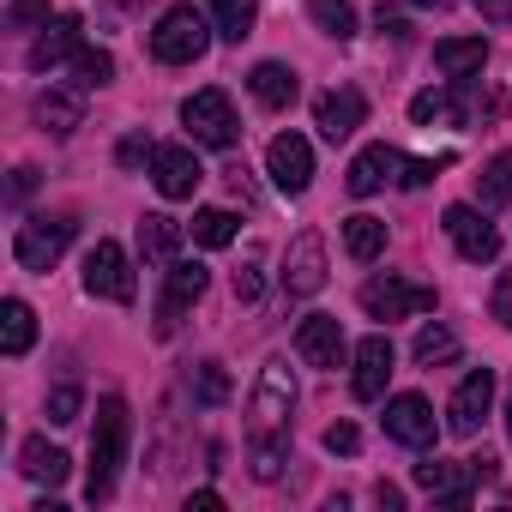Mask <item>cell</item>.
<instances>
[{
	"instance_id": "1",
	"label": "cell",
	"mask_w": 512,
	"mask_h": 512,
	"mask_svg": "<svg viewBox=\"0 0 512 512\" xmlns=\"http://www.w3.org/2000/svg\"><path fill=\"white\" fill-rule=\"evenodd\" d=\"M127 464V404L109 392L97 398V422H91V476H85V500H109L115 494V476Z\"/></svg>"
},
{
	"instance_id": "2",
	"label": "cell",
	"mask_w": 512,
	"mask_h": 512,
	"mask_svg": "<svg viewBox=\"0 0 512 512\" xmlns=\"http://www.w3.org/2000/svg\"><path fill=\"white\" fill-rule=\"evenodd\" d=\"M290 410H296V374H290L284 356H272L260 368L253 404H247V440H278V434H290Z\"/></svg>"
},
{
	"instance_id": "3",
	"label": "cell",
	"mask_w": 512,
	"mask_h": 512,
	"mask_svg": "<svg viewBox=\"0 0 512 512\" xmlns=\"http://www.w3.org/2000/svg\"><path fill=\"white\" fill-rule=\"evenodd\" d=\"M211 49V31H205V19L193 13V7H169L163 19H157V31H151V55L163 61V67H187V61H199Z\"/></svg>"
},
{
	"instance_id": "4",
	"label": "cell",
	"mask_w": 512,
	"mask_h": 512,
	"mask_svg": "<svg viewBox=\"0 0 512 512\" xmlns=\"http://www.w3.org/2000/svg\"><path fill=\"white\" fill-rule=\"evenodd\" d=\"M73 217L67 211H55V217H31V223H19V235H13V260L25 266V272H49L61 253H67V241H73Z\"/></svg>"
},
{
	"instance_id": "5",
	"label": "cell",
	"mask_w": 512,
	"mask_h": 512,
	"mask_svg": "<svg viewBox=\"0 0 512 512\" xmlns=\"http://www.w3.org/2000/svg\"><path fill=\"white\" fill-rule=\"evenodd\" d=\"M181 121H187V133L199 139V145H211V151H229L235 145V109H229V97L223 91H193L187 103H181Z\"/></svg>"
},
{
	"instance_id": "6",
	"label": "cell",
	"mask_w": 512,
	"mask_h": 512,
	"mask_svg": "<svg viewBox=\"0 0 512 512\" xmlns=\"http://www.w3.org/2000/svg\"><path fill=\"white\" fill-rule=\"evenodd\" d=\"M85 290L103 302H133V260L121 241H97L85 253Z\"/></svg>"
},
{
	"instance_id": "7",
	"label": "cell",
	"mask_w": 512,
	"mask_h": 512,
	"mask_svg": "<svg viewBox=\"0 0 512 512\" xmlns=\"http://www.w3.org/2000/svg\"><path fill=\"white\" fill-rule=\"evenodd\" d=\"M446 235H452V247L464 253L470 266H488V260H500V229L482 217V205H446Z\"/></svg>"
},
{
	"instance_id": "8",
	"label": "cell",
	"mask_w": 512,
	"mask_h": 512,
	"mask_svg": "<svg viewBox=\"0 0 512 512\" xmlns=\"http://www.w3.org/2000/svg\"><path fill=\"white\" fill-rule=\"evenodd\" d=\"M326 290V241L320 229H302L284 253V296H320Z\"/></svg>"
},
{
	"instance_id": "9",
	"label": "cell",
	"mask_w": 512,
	"mask_h": 512,
	"mask_svg": "<svg viewBox=\"0 0 512 512\" xmlns=\"http://www.w3.org/2000/svg\"><path fill=\"white\" fill-rule=\"evenodd\" d=\"M205 284H211V272L199 260H175L169 266V284H163V302H157V338H169L181 326V314L205 296Z\"/></svg>"
},
{
	"instance_id": "10",
	"label": "cell",
	"mask_w": 512,
	"mask_h": 512,
	"mask_svg": "<svg viewBox=\"0 0 512 512\" xmlns=\"http://www.w3.org/2000/svg\"><path fill=\"white\" fill-rule=\"evenodd\" d=\"M362 308L374 320H410V314H428L434 308V290L404 284V278H374V284H362Z\"/></svg>"
},
{
	"instance_id": "11",
	"label": "cell",
	"mask_w": 512,
	"mask_h": 512,
	"mask_svg": "<svg viewBox=\"0 0 512 512\" xmlns=\"http://www.w3.org/2000/svg\"><path fill=\"white\" fill-rule=\"evenodd\" d=\"M488 404H494V368H470V374L458 380V392H452V404H446V428H452L458 440H470V434L482 428V416H488Z\"/></svg>"
},
{
	"instance_id": "12",
	"label": "cell",
	"mask_w": 512,
	"mask_h": 512,
	"mask_svg": "<svg viewBox=\"0 0 512 512\" xmlns=\"http://www.w3.org/2000/svg\"><path fill=\"white\" fill-rule=\"evenodd\" d=\"M368 121V97L356 91V85H332V91H320L314 97V127L338 145V139H350L356 127Z\"/></svg>"
},
{
	"instance_id": "13",
	"label": "cell",
	"mask_w": 512,
	"mask_h": 512,
	"mask_svg": "<svg viewBox=\"0 0 512 512\" xmlns=\"http://www.w3.org/2000/svg\"><path fill=\"white\" fill-rule=\"evenodd\" d=\"M266 169H272L278 193H308V181H314V145L302 133H278L272 151H266Z\"/></svg>"
},
{
	"instance_id": "14",
	"label": "cell",
	"mask_w": 512,
	"mask_h": 512,
	"mask_svg": "<svg viewBox=\"0 0 512 512\" xmlns=\"http://www.w3.org/2000/svg\"><path fill=\"white\" fill-rule=\"evenodd\" d=\"M151 181H157L163 199H193L199 181H205V169H199V157L187 145H157L151 151Z\"/></svg>"
},
{
	"instance_id": "15",
	"label": "cell",
	"mask_w": 512,
	"mask_h": 512,
	"mask_svg": "<svg viewBox=\"0 0 512 512\" xmlns=\"http://www.w3.org/2000/svg\"><path fill=\"white\" fill-rule=\"evenodd\" d=\"M344 326H338V314H308L302 326H296V356L308 362V368H344Z\"/></svg>"
},
{
	"instance_id": "16",
	"label": "cell",
	"mask_w": 512,
	"mask_h": 512,
	"mask_svg": "<svg viewBox=\"0 0 512 512\" xmlns=\"http://www.w3.org/2000/svg\"><path fill=\"white\" fill-rule=\"evenodd\" d=\"M416 488L434 494V500H446V506H470L476 470H470V458H464V464H452V458H422V464H416Z\"/></svg>"
},
{
	"instance_id": "17",
	"label": "cell",
	"mask_w": 512,
	"mask_h": 512,
	"mask_svg": "<svg viewBox=\"0 0 512 512\" xmlns=\"http://www.w3.org/2000/svg\"><path fill=\"white\" fill-rule=\"evenodd\" d=\"M386 434L392 440H404V446H434V404L422 398V392H398L392 404H386Z\"/></svg>"
},
{
	"instance_id": "18",
	"label": "cell",
	"mask_w": 512,
	"mask_h": 512,
	"mask_svg": "<svg viewBox=\"0 0 512 512\" xmlns=\"http://www.w3.org/2000/svg\"><path fill=\"white\" fill-rule=\"evenodd\" d=\"M386 380H392V344L374 332V338H362V344H356V374H350V392H356L362 404H374V398L386 392Z\"/></svg>"
},
{
	"instance_id": "19",
	"label": "cell",
	"mask_w": 512,
	"mask_h": 512,
	"mask_svg": "<svg viewBox=\"0 0 512 512\" xmlns=\"http://www.w3.org/2000/svg\"><path fill=\"white\" fill-rule=\"evenodd\" d=\"M398 169H404V157H398L392 145H368V151H362V157L350 163V175H344V187H350L356 199H368V193H380V187H386V181H392Z\"/></svg>"
},
{
	"instance_id": "20",
	"label": "cell",
	"mask_w": 512,
	"mask_h": 512,
	"mask_svg": "<svg viewBox=\"0 0 512 512\" xmlns=\"http://www.w3.org/2000/svg\"><path fill=\"white\" fill-rule=\"evenodd\" d=\"M73 55H79V19H73V13H61V19L31 43V67H37V73H49V67L73 61Z\"/></svg>"
},
{
	"instance_id": "21",
	"label": "cell",
	"mask_w": 512,
	"mask_h": 512,
	"mask_svg": "<svg viewBox=\"0 0 512 512\" xmlns=\"http://www.w3.org/2000/svg\"><path fill=\"white\" fill-rule=\"evenodd\" d=\"M482 61H488V43H482V37H446V43H434V67H440L452 85H458V79H476Z\"/></svg>"
},
{
	"instance_id": "22",
	"label": "cell",
	"mask_w": 512,
	"mask_h": 512,
	"mask_svg": "<svg viewBox=\"0 0 512 512\" xmlns=\"http://www.w3.org/2000/svg\"><path fill=\"white\" fill-rule=\"evenodd\" d=\"M247 91H253V97H260L266 109H290L302 85H296V73H290L284 61H260V67H253V73H247Z\"/></svg>"
},
{
	"instance_id": "23",
	"label": "cell",
	"mask_w": 512,
	"mask_h": 512,
	"mask_svg": "<svg viewBox=\"0 0 512 512\" xmlns=\"http://www.w3.org/2000/svg\"><path fill=\"white\" fill-rule=\"evenodd\" d=\"M175 247H181V223L151 211L139 217V253H145V266H175Z\"/></svg>"
},
{
	"instance_id": "24",
	"label": "cell",
	"mask_w": 512,
	"mask_h": 512,
	"mask_svg": "<svg viewBox=\"0 0 512 512\" xmlns=\"http://www.w3.org/2000/svg\"><path fill=\"white\" fill-rule=\"evenodd\" d=\"M19 470H25L31 482L61 488V482H67V470H73V458H67L61 446H49V440H25V446H19Z\"/></svg>"
},
{
	"instance_id": "25",
	"label": "cell",
	"mask_w": 512,
	"mask_h": 512,
	"mask_svg": "<svg viewBox=\"0 0 512 512\" xmlns=\"http://www.w3.org/2000/svg\"><path fill=\"white\" fill-rule=\"evenodd\" d=\"M31 338H37V314H31L19 296H7V302H0V350H7V356H25Z\"/></svg>"
},
{
	"instance_id": "26",
	"label": "cell",
	"mask_w": 512,
	"mask_h": 512,
	"mask_svg": "<svg viewBox=\"0 0 512 512\" xmlns=\"http://www.w3.org/2000/svg\"><path fill=\"white\" fill-rule=\"evenodd\" d=\"M37 127L55 133V139H67V133L79 127V97H73V91H43V97H37Z\"/></svg>"
},
{
	"instance_id": "27",
	"label": "cell",
	"mask_w": 512,
	"mask_h": 512,
	"mask_svg": "<svg viewBox=\"0 0 512 512\" xmlns=\"http://www.w3.org/2000/svg\"><path fill=\"white\" fill-rule=\"evenodd\" d=\"M476 205L482 211H500V205H512V151H500L482 175H476Z\"/></svg>"
},
{
	"instance_id": "28",
	"label": "cell",
	"mask_w": 512,
	"mask_h": 512,
	"mask_svg": "<svg viewBox=\"0 0 512 512\" xmlns=\"http://www.w3.org/2000/svg\"><path fill=\"white\" fill-rule=\"evenodd\" d=\"M344 247H350V260H362V266H368V260H380V253H386V223H380V217H368V211H362V217H350V223H344Z\"/></svg>"
},
{
	"instance_id": "29",
	"label": "cell",
	"mask_w": 512,
	"mask_h": 512,
	"mask_svg": "<svg viewBox=\"0 0 512 512\" xmlns=\"http://www.w3.org/2000/svg\"><path fill=\"white\" fill-rule=\"evenodd\" d=\"M410 356H416L422 368L458 362V332H446V326H422V332H416V344H410Z\"/></svg>"
},
{
	"instance_id": "30",
	"label": "cell",
	"mask_w": 512,
	"mask_h": 512,
	"mask_svg": "<svg viewBox=\"0 0 512 512\" xmlns=\"http://www.w3.org/2000/svg\"><path fill=\"white\" fill-rule=\"evenodd\" d=\"M211 19H217V31H223L229 43H241V37H253L260 7H253V0H211Z\"/></svg>"
},
{
	"instance_id": "31",
	"label": "cell",
	"mask_w": 512,
	"mask_h": 512,
	"mask_svg": "<svg viewBox=\"0 0 512 512\" xmlns=\"http://www.w3.org/2000/svg\"><path fill=\"white\" fill-rule=\"evenodd\" d=\"M308 13H314V25L326 31V37H356V7L350 0H308Z\"/></svg>"
},
{
	"instance_id": "32",
	"label": "cell",
	"mask_w": 512,
	"mask_h": 512,
	"mask_svg": "<svg viewBox=\"0 0 512 512\" xmlns=\"http://www.w3.org/2000/svg\"><path fill=\"white\" fill-rule=\"evenodd\" d=\"M73 79H79V91H103L115 79V55L109 49H79L73 55Z\"/></svg>"
},
{
	"instance_id": "33",
	"label": "cell",
	"mask_w": 512,
	"mask_h": 512,
	"mask_svg": "<svg viewBox=\"0 0 512 512\" xmlns=\"http://www.w3.org/2000/svg\"><path fill=\"white\" fill-rule=\"evenodd\" d=\"M193 241H199V247H229V241H235V217H229L223 205L193 211Z\"/></svg>"
},
{
	"instance_id": "34",
	"label": "cell",
	"mask_w": 512,
	"mask_h": 512,
	"mask_svg": "<svg viewBox=\"0 0 512 512\" xmlns=\"http://www.w3.org/2000/svg\"><path fill=\"white\" fill-rule=\"evenodd\" d=\"M284 458H290V434L253 440V476H260V482H278V476H284Z\"/></svg>"
},
{
	"instance_id": "35",
	"label": "cell",
	"mask_w": 512,
	"mask_h": 512,
	"mask_svg": "<svg viewBox=\"0 0 512 512\" xmlns=\"http://www.w3.org/2000/svg\"><path fill=\"white\" fill-rule=\"evenodd\" d=\"M193 398H199V404H211V410H217V404H223V398H229V374H223V368H217V362H199V368H193Z\"/></svg>"
},
{
	"instance_id": "36",
	"label": "cell",
	"mask_w": 512,
	"mask_h": 512,
	"mask_svg": "<svg viewBox=\"0 0 512 512\" xmlns=\"http://www.w3.org/2000/svg\"><path fill=\"white\" fill-rule=\"evenodd\" d=\"M79 404H85V398H79V386H55L43 410H49V422H55V428H67V422H79Z\"/></svg>"
},
{
	"instance_id": "37",
	"label": "cell",
	"mask_w": 512,
	"mask_h": 512,
	"mask_svg": "<svg viewBox=\"0 0 512 512\" xmlns=\"http://www.w3.org/2000/svg\"><path fill=\"white\" fill-rule=\"evenodd\" d=\"M260 290H266V278H260V253H247L241 272H235V302H260Z\"/></svg>"
},
{
	"instance_id": "38",
	"label": "cell",
	"mask_w": 512,
	"mask_h": 512,
	"mask_svg": "<svg viewBox=\"0 0 512 512\" xmlns=\"http://www.w3.org/2000/svg\"><path fill=\"white\" fill-rule=\"evenodd\" d=\"M7 25H13V31L49 25V0H13V7H7Z\"/></svg>"
},
{
	"instance_id": "39",
	"label": "cell",
	"mask_w": 512,
	"mask_h": 512,
	"mask_svg": "<svg viewBox=\"0 0 512 512\" xmlns=\"http://www.w3.org/2000/svg\"><path fill=\"white\" fill-rule=\"evenodd\" d=\"M440 169H446V157H416V163H404V175H398V181H404V187H428Z\"/></svg>"
},
{
	"instance_id": "40",
	"label": "cell",
	"mask_w": 512,
	"mask_h": 512,
	"mask_svg": "<svg viewBox=\"0 0 512 512\" xmlns=\"http://www.w3.org/2000/svg\"><path fill=\"white\" fill-rule=\"evenodd\" d=\"M326 452H344V458H350V452H362L356 422H332V428H326Z\"/></svg>"
},
{
	"instance_id": "41",
	"label": "cell",
	"mask_w": 512,
	"mask_h": 512,
	"mask_svg": "<svg viewBox=\"0 0 512 512\" xmlns=\"http://www.w3.org/2000/svg\"><path fill=\"white\" fill-rule=\"evenodd\" d=\"M488 308H494V320L512 332V272H500V278H494V296H488Z\"/></svg>"
},
{
	"instance_id": "42",
	"label": "cell",
	"mask_w": 512,
	"mask_h": 512,
	"mask_svg": "<svg viewBox=\"0 0 512 512\" xmlns=\"http://www.w3.org/2000/svg\"><path fill=\"white\" fill-rule=\"evenodd\" d=\"M434 115H446V97H440V91H416V103H410V121H416V127H428Z\"/></svg>"
},
{
	"instance_id": "43",
	"label": "cell",
	"mask_w": 512,
	"mask_h": 512,
	"mask_svg": "<svg viewBox=\"0 0 512 512\" xmlns=\"http://www.w3.org/2000/svg\"><path fill=\"white\" fill-rule=\"evenodd\" d=\"M115 157H121V163H127V169H133V163H139V157H151V145H145V139H139V133H133V139H121V151H115Z\"/></svg>"
},
{
	"instance_id": "44",
	"label": "cell",
	"mask_w": 512,
	"mask_h": 512,
	"mask_svg": "<svg viewBox=\"0 0 512 512\" xmlns=\"http://www.w3.org/2000/svg\"><path fill=\"white\" fill-rule=\"evenodd\" d=\"M470 470H476V482H488V476L500 470V458H494V452H476V458H470Z\"/></svg>"
},
{
	"instance_id": "45",
	"label": "cell",
	"mask_w": 512,
	"mask_h": 512,
	"mask_svg": "<svg viewBox=\"0 0 512 512\" xmlns=\"http://www.w3.org/2000/svg\"><path fill=\"white\" fill-rule=\"evenodd\" d=\"M374 500H380L386 512H398V506H404V488H392V482H380V488H374Z\"/></svg>"
},
{
	"instance_id": "46",
	"label": "cell",
	"mask_w": 512,
	"mask_h": 512,
	"mask_svg": "<svg viewBox=\"0 0 512 512\" xmlns=\"http://www.w3.org/2000/svg\"><path fill=\"white\" fill-rule=\"evenodd\" d=\"M31 187H37V169H19V175H13V199H25Z\"/></svg>"
},
{
	"instance_id": "47",
	"label": "cell",
	"mask_w": 512,
	"mask_h": 512,
	"mask_svg": "<svg viewBox=\"0 0 512 512\" xmlns=\"http://www.w3.org/2000/svg\"><path fill=\"white\" fill-rule=\"evenodd\" d=\"M476 13H488V19H506V13H512V0H476Z\"/></svg>"
},
{
	"instance_id": "48",
	"label": "cell",
	"mask_w": 512,
	"mask_h": 512,
	"mask_svg": "<svg viewBox=\"0 0 512 512\" xmlns=\"http://www.w3.org/2000/svg\"><path fill=\"white\" fill-rule=\"evenodd\" d=\"M193 506H199V512H211V506H223V494H217V488H199V494H193Z\"/></svg>"
},
{
	"instance_id": "49",
	"label": "cell",
	"mask_w": 512,
	"mask_h": 512,
	"mask_svg": "<svg viewBox=\"0 0 512 512\" xmlns=\"http://www.w3.org/2000/svg\"><path fill=\"white\" fill-rule=\"evenodd\" d=\"M506 440H512V398H506Z\"/></svg>"
},
{
	"instance_id": "50",
	"label": "cell",
	"mask_w": 512,
	"mask_h": 512,
	"mask_svg": "<svg viewBox=\"0 0 512 512\" xmlns=\"http://www.w3.org/2000/svg\"><path fill=\"white\" fill-rule=\"evenodd\" d=\"M416 7H440V0H416Z\"/></svg>"
}]
</instances>
